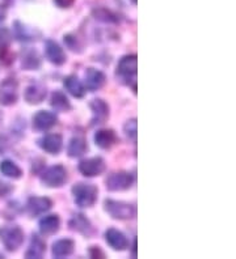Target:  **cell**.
Listing matches in <instances>:
<instances>
[{
	"label": "cell",
	"instance_id": "cell-1",
	"mask_svg": "<svg viewBox=\"0 0 236 259\" xmlns=\"http://www.w3.org/2000/svg\"><path fill=\"white\" fill-rule=\"evenodd\" d=\"M137 70H138V58L134 54L125 55L117 64V75L125 80L127 85H131L134 92H137Z\"/></svg>",
	"mask_w": 236,
	"mask_h": 259
},
{
	"label": "cell",
	"instance_id": "cell-2",
	"mask_svg": "<svg viewBox=\"0 0 236 259\" xmlns=\"http://www.w3.org/2000/svg\"><path fill=\"white\" fill-rule=\"evenodd\" d=\"M71 191H73L75 204L82 208H89L97 202L98 190L94 185L80 182V184L74 185Z\"/></svg>",
	"mask_w": 236,
	"mask_h": 259
},
{
	"label": "cell",
	"instance_id": "cell-3",
	"mask_svg": "<svg viewBox=\"0 0 236 259\" xmlns=\"http://www.w3.org/2000/svg\"><path fill=\"white\" fill-rule=\"evenodd\" d=\"M0 241L7 249V251H16L24 242V232L17 225L0 228Z\"/></svg>",
	"mask_w": 236,
	"mask_h": 259
},
{
	"label": "cell",
	"instance_id": "cell-4",
	"mask_svg": "<svg viewBox=\"0 0 236 259\" xmlns=\"http://www.w3.org/2000/svg\"><path fill=\"white\" fill-rule=\"evenodd\" d=\"M104 209L117 220H127L136 216V207L130 203L121 202V200L107 199L104 202Z\"/></svg>",
	"mask_w": 236,
	"mask_h": 259
},
{
	"label": "cell",
	"instance_id": "cell-5",
	"mask_svg": "<svg viewBox=\"0 0 236 259\" xmlns=\"http://www.w3.org/2000/svg\"><path fill=\"white\" fill-rule=\"evenodd\" d=\"M67 170L62 165H54L41 174V182L47 187H60L66 184Z\"/></svg>",
	"mask_w": 236,
	"mask_h": 259
},
{
	"label": "cell",
	"instance_id": "cell-6",
	"mask_svg": "<svg viewBox=\"0 0 236 259\" xmlns=\"http://www.w3.org/2000/svg\"><path fill=\"white\" fill-rule=\"evenodd\" d=\"M134 182V178L127 171H116L112 173L105 181V186L109 191H125L130 189Z\"/></svg>",
	"mask_w": 236,
	"mask_h": 259
},
{
	"label": "cell",
	"instance_id": "cell-7",
	"mask_svg": "<svg viewBox=\"0 0 236 259\" xmlns=\"http://www.w3.org/2000/svg\"><path fill=\"white\" fill-rule=\"evenodd\" d=\"M19 98V82L15 79H7L0 84V105L11 106Z\"/></svg>",
	"mask_w": 236,
	"mask_h": 259
},
{
	"label": "cell",
	"instance_id": "cell-8",
	"mask_svg": "<svg viewBox=\"0 0 236 259\" xmlns=\"http://www.w3.org/2000/svg\"><path fill=\"white\" fill-rule=\"evenodd\" d=\"M79 171L84 176V177H97L100 174L104 173L105 170V161L104 158L101 157H91L84 158L79 162L78 166Z\"/></svg>",
	"mask_w": 236,
	"mask_h": 259
},
{
	"label": "cell",
	"instance_id": "cell-9",
	"mask_svg": "<svg viewBox=\"0 0 236 259\" xmlns=\"http://www.w3.org/2000/svg\"><path fill=\"white\" fill-rule=\"evenodd\" d=\"M58 122V118L55 113L47 110H40L35 114L33 117V127L37 131H49L53 128Z\"/></svg>",
	"mask_w": 236,
	"mask_h": 259
},
{
	"label": "cell",
	"instance_id": "cell-10",
	"mask_svg": "<svg viewBox=\"0 0 236 259\" xmlns=\"http://www.w3.org/2000/svg\"><path fill=\"white\" fill-rule=\"evenodd\" d=\"M45 55L49 59V62H51L55 66H62V64L66 63L67 57L66 53L63 51V49L60 48L59 45L57 44L53 39H47L45 42Z\"/></svg>",
	"mask_w": 236,
	"mask_h": 259
},
{
	"label": "cell",
	"instance_id": "cell-11",
	"mask_svg": "<svg viewBox=\"0 0 236 259\" xmlns=\"http://www.w3.org/2000/svg\"><path fill=\"white\" fill-rule=\"evenodd\" d=\"M38 146L50 155H58L63 148V138L59 134H47L38 140Z\"/></svg>",
	"mask_w": 236,
	"mask_h": 259
},
{
	"label": "cell",
	"instance_id": "cell-12",
	"mask_svg": "<svg viewBox=\"0 0 236 259\" xmlns=\"http://www.w3.org/2000/svg\"><path fill=\"white\" fill-rule=\"evenodd\" d=\"M105 241L112 249L117 250V251H123L129 246V241H127L125 234L116 228H109L105 232Z\"/></svg>",
	"mask_w": 236,
	"mask_h": 259
},
{
	"label": "cell",
	"instance_id": "cell-13",
	"mask_svg": "<svg viewBox=\"0 0 236 259\" xmlns=\"http://www.w3.org/2000/svg\"><path fill=\"white\" fill-rule=\"evenodd\" d=\"M89 108L92 110V124H101L109 118V105L101 100V98H94L89 104Z\"/></svg>",
	"mask_w": 236,
	"mask_h": 259
},
{
	"label": "cell",
	"instance_id": "cell-14",
	"mask_svg": "<svg viewBox=\"0 0 236 259\" xmlns=\"http://www.w3.org/2000/svg\"><path fill=\"white\" fill-rule=\"evenodd\" d=\"M69 227L71 231L78 232L85 237H91L93 233V227H92L91 222L83 213H76L70 219Z\"/></svg>",
	"mask_w": 236,
	"mask_h": 259
},
{
	"label": "cell",
	"instance_id": "cell-15",
	"mask_svg": "<svg viewBox=\"0 0 236 259\" xmlns=\"http://www.w3.org/2000/svg\"><path fill=\"white\" fill-rule=\"evenodd\" d=\"M53 202L49 198H42V196H30L26 203V209L31 216L44 215L51 208Z\"/></svg>",
	"mask_w": 236,
	"mask_h": 259
},
{
	"label": "cell",
	"instance_id": "cell-16",
	"mask_svg": "<svg viewBox=\"0 0 236 259\" xmlns=\"http://www.w3.org/2000/svg\"><path fill=\"white\" fill-rule=\"evenodd\" d=\"M105 80H107V77H105L104 72H101L96 68H88L85 71V87L91 92L100 89L105 84Z\"/></svg>",
	"mask_w": 236,
	"mask_h": 259
},
{
	"label": "cell",
	"instance_id": "cell-17",
	"mask_svg": "<svg viewBox=\"0 0 236 259\" xmlns=\"http://www.w3.org/2000/svg\"><path fill=\"white\" fill-rule=\"evenodd\" d=\"M46 88L41 84H31V85L26 87V89L24 91V98L30 105L41 104L46 98Z\"/></svg>",
	"mask_w": 236,
	"mask_h": 259
},
{
	"label": "cell",
	"instance_id": "cell-18",
	"mask_svg": "<svg viewBox=\"0 0 236 259\" xmlns=\"http://www.w3.org/2000/svg\"><path fill=\"white\" fill-rule=\"evenodd\" d=\"M94 144L101 149H109L110 147H113L117 142L116 133L113 130L103 128L98 130L97 133L94 134L93 136Z\"/></svg>",
	"mask_w": 236,
	"mask_h": 259
},
{
	"label": "cell",
	"instance_id": "cell-19",
	"mask_svg": "<svg viewBox=\"0 0 236 259\" xmlns=\"http://www.w3.org/2000/svg\"><path fill=\"white\" fill-rule=\"evenodd\" d=\"M74 247H75V243L73 240L62 238V240H58L53 243L51 254H53L54 258H66L74 253Z\"/></svg>",
	"mask_w": 236,
	"mask_h": 259
},
{
	"label": "cell",
	"instance_id": "cell-20",
	"mask_svg": "<svg viewBox=\"0 0 236 259\" xmlns=\"http://www.w3.org/2000/svg\"><path fill=\"white\" fill-rule=\"evenodd\" d=\"M60 228V219L58 215H47L40 220V232L44 236H53Z\"/></svg>",
	"mask_w": 236,
	"mask_h": 259
},
{
	"label": "cell",
	"instance_id": "cell-21",
	"mask_svg": "<svg viewBox=\"0 0 236 259\" xmlns=\"http://www.w3.org/2000/svg\"><path fill=\"white\" fill-rule=\"evenodd\" d=\"M63 85L66 88L67 92L71 96H74L75 98H83L85 95V89L83 82L79 80L78 76L70 75L67 77H64L63 80Z\"/></svg>",
	"mask_w": 236,
	"mask_h": 259
},
{
	"label": "cell",
	"instance_id": "cell-22",
	"mask_svg": "<svg viewBox=\"0 0 236 259\" xmlns=\"http://www.w3.org/2000/svg\"><path fill=\"white\" fill-rule=\"evenodd\" d=\"M45 251H46V243H45V241L41 237H38L37 234H33L28 250H26L25 253L26 258L40 259L44 256Z\"/></svg>",
	"mask_w": 236,
	"mask_h": 259
},
{
	"label": "cell",
	"instance_id": "cell-23",
	"mask_svg": "<svg viewBox=\"0 0 236 259\" xmlns=\"http://www.w3.org/2000/svg\"><path fill=\"white\" fill-rule=\"evenodd\" d=\"M87 151H88V144H87L85 139L79 138V136L73 138L69 142V146H67V155L70 157H82Z\"/></svg>",
	"mask_w": 236,
	"mask_h": 259
},
{
	"label": "cell",
	"instance_id": "cell-24",
	"mask_svg": "<svg viewBox=\"0 0 236 259\" xmlns=\"http://www.w3.org/2000/svg\"><path fill=\"white\" fill-rule=\"evenodd\" d=\"M21 66L26 71L38 70L40 66H41V58H40L37 51L33 50V49H29L25 53H22Z\"/></svg>",
	"mask_w": 236,
	"mask_h": 259
},
{
	"label": "cell",
	"instance_id": "cell-25",
	"mask_svg": "<svg viewBox=\"0 0 236 259\" xmlns=\"http://www.w3.org/2000/svg\"><path fill=\"white\" fill-rule=\"evenodd\" d=\"M51 108L55 109L57 111H69L71 110V104H70L69 98L62 91H55V92L51 95L50 100Z\"/></svg>",
	"mask_w": 236,
	"mask_h": 259
},
{
	"label": "cell",
	"instance_id": "cell-26",
	"mask_svg": "<svg viewBox=\"0 0 236 259\" xmlns=\"http://www.w3.org/2000/svg\"><path fill=\"white\" fill-rule=\"evenodd\" d=\"M13 30H15L16 39H19L21 42H29L33 39H37L35 35V30H31L30 28H26L25 25H22L21 22L16 21L13 25Z\"/></svg>",
	"mask_w": 236,
	"mask_h": 259
},
{
	"label": "cell",
	"instance_id": "cell-27",
	"mask_svg": "<svg viewBox=\"0 0 236 259\" xmlns=\"http://www.w3.org/2000/svg\"><path fill=\"white\" fill-rule=\"evenodd\" d=\"M0 171L3 176L8 178H13V180H19L22 176V171L17 165L11 160H4L0 162Z\"/></svg>",
	"mask_w": 236,
	"mask_h": 259
},
{
	"label": "cell",
	"instance_id": "cell-28",
	"mask_svg": "<svg viewBox=\"0 0 236 259\" xmlns=\"http://www.w3.org/2000/svg\"><path fill=\"white\" fill-rule=\"evenodd\" d=\"M93 17L98 21L107 22V24H117L118 22V16L116 13H113L108 8H104V7H98V8H94L93 12H92Z\"/></svg>",
	"mask_w": 236,
	"mask_h": 259
},
{
	"label": "cell",
	"instance_id": "cell-29",
	"mask_svg": "<svg viewBox=\"0 0 236 259\" xmlns=\"http://www.w3.org/2000/svg\"><path fill=\"white\" fill-rule=\"evenodd\" d=\"M123 133H125L127 139L132 140V142L136 143L137 133H138V123H137V119L127 120L125 123V126H123Z\"/></svg>",
	"mask_w": 236,
	"mask_h": 259
},
{
	"label": "cell",
	"instance_id": "cell-30",
	"mask_svg": "<svg viewBox=\"0 0 236 259\" xmlns=\"http://www.w3.org/2000/svg\"><path fill=\"white\" fill-rule=\"evenodd\" d=\"M63 41H64V44H66L67 48L71 49L73 51H78V53H80V51H82V45H80L79 39L74 34L64 35V37H63Z\"/></svg>",
	"mask_w": 236,
	"mask_h": 259
},
{
	"label": "cell",
	"instance_id": "cell-31",
	"mask_svg": "<svg viewBox=\"0 0 236 259\" xmlns=\"http://www.w3.org/2000/svg\"><path fill=\"white\" fill-rule=\"evenodd\" d=\"M11 42V34L7 29H0V48H8Z\"/></svg>",
	"mask_w": 236,
	"mask_h": 259
},
{
	"label": "cell",
	"instance_id": "cell-32",
	"mask_svg": "<svg viewBox=\"0 0 236 259\" xmlns=\"http://www.w3.org/2000/svg\"><path fill=\"white\" fill-rule=\"evenodd\" d=\"M75 0H54L55 6L59 7V8H70L73 6Z\"/></svg>",
	"mask_w": 236,
	"mask_h": 259
},
{
	"label": "cell",
	"instance_id": "cell-33",
	"mask_svg": "<svg viewBox=\"0 0 236 259\" xmlns=\"http://www.w3.org/2000/svg\"><path fill=\"white\" fill-rule=\"evenodd\" d=\"M10 191H11L10 185L4 184V182H2V181H0V196L7 195V194L10 193Z\"/></svg>",
	"mask_w": 236,
	"mask_h": 259
},
{
	"label": "cell",
	"instance_id": "cell-34",
	"mask_svg": "<svg viewBox=\"0 0 236 259\" xmlns=\"http://www.w3.org/2000/svg\"><path fill=\"white\" fill-rule=\"evenodd\" d=\"M89 253H91V256L92 258H94V256H100V258H104V253L101 251L98 247L96 246H92V249L89 250Z\"/></svg>",
	"mask_w": 236,
	"mask_h": 259
},
{
	"label": "cell",
	"instance_id": "cell-35",
	"mask_svg": "<svg viewBox=\"0 0 236 259\" xmlns=\"http://www.w3.org/2000/svg\"><path fill=\"white\" fill-rule=\"evenodd\" d=\"M4 19H6V10L0 6V22L4 21Z\"/></svg>",
	"mask_w": 236,
	"mask_h": 259
},
{
	"label": "cell",
	"instance_id": "cell-36",
	"mask_svg": "<svg viewBox=\"0 0 236 259\" xmlns=\"http://www.w3.org/2000/svg\"><path fill=\"white\" fill-rule=\"evenodd\" d=\"M131 255H132V258H136V256H137V240H134V243H132Z\"/></svg>",
	"mask_w": 236,
	"mask_h": 259
},
{
	"label": "cell",
	"instance_id": "cell-37",
	"mask_svg": "<svg viewBox=\"0 0 236 259\" xmlns=\"http://www.w3.org/2000/svg\"><path fill=\"white\" fill-rule=\"evenodd\" d=\"M130 2H131L132 4H137V0H130Z\"/></svg>",
	"mask_w": 236,
	"mask_h": 259
}]
</instances>
